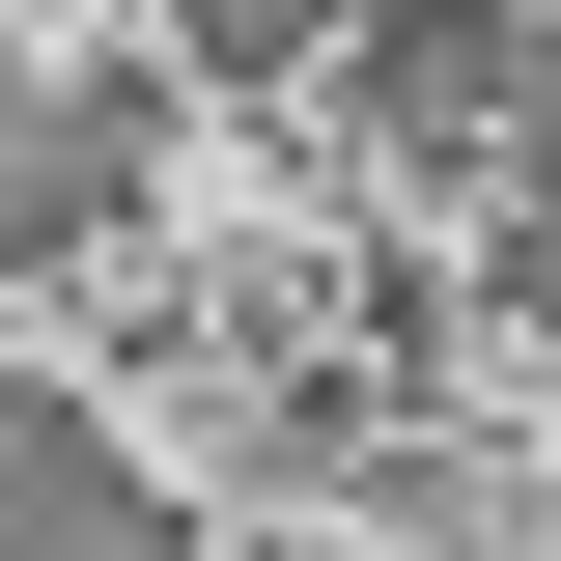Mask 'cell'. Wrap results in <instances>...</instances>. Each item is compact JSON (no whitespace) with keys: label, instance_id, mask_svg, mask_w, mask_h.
<instances>
[{"label":"cell","instance_id":"cell-1","mask_svg":"<svg viewBox=\"0 0 561 561\" xmlns=\"http://www.w3.org/2000/svg\"><path fill=\"white\" fill-rule=\"evenodd\" d=\"M505 84H534L505 0H365V140H505Z\"/></svg>","mask_w":561,"mask_h":561},{"label":"cell","instance_id":"cell-2","mask_svg":"<svg viewBox=\"0 0 561 561\" xmlns=\"http://www.w3.org/2000/svg\"><path fill=\"white\" fill-rule=\"evenodd\" d=\"M0 561H197V534H169V505H140L57 393H0Z\"/></svg>","mask_w":561,"mask_h":561},{"label":"cell","instance_id":"cell-3","mask_svg":"<svg viewBox=\"0 0 561 561\" xmlns=\"http://www.w3.org/2000/svg\"><path fill=\"white\" fill-rule=\"evenodd\" d=\"M113 169H140L113 113H0V280H28V253H84V225H113Z\"/></svg>","mask_w":561,"mask_h":561},{"label":"cell","instance_id":"cell-4","mask_svg":"<svg viewBox=\"0 0 561 561\" xmlns=\"http://www.w3.org/2000/svg\"><path fill=\"white\" fill-rule=\"evenodd\" d=\"M169 28H197L225 84H280V57H309V28H337V0H169Z\"/></svg>","mask_w":561,"mask_h":561},{"label":"cell","instance_id":"cell-5","mask_svg":"<svg viewBox=\"0 0 561 561\" xmlns=\"http://www.w3.org/2000/svg\"><path fill=\"white\" fill-rule=\"evenodd\" d=\"M505 140H534V253H505V280H534V309H561V57L505 84Z\"/></svg>","mask_w":561,"mask_h":561},{"label":"cell","instance_id":"cell-6","mask_svg":"<svg viewBox=\"0 0 561 561\" xmlns=\"http://www.w3.org/2000/svg\"><path fill=\"white\" fill-rule=\"evenodd\" d=\"M534 337H561V309H534Z\"/></svg>","mask_w":561,"mask_h":561}]
</instances>
